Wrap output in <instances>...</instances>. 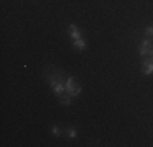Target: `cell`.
I'll return each instance as SVG.
<instances>
[{
    "label": "cell",
    "instance_id": "obj_1",
    "mask_svg": "<svg viewBox=\"0 0 153 147\" xmlns=\"http://www.w3.org/2000/svg\"><path fill=\"white\" fill-rule=\"evenodd\" d=\"M44 77H46L47 82H49L51 88L54 90V93L57 95V98L62 97L67 92V88H65V79H67V75L60 69L54 67V65H49L44 70Z\"/></svg>",
    "mask_w": 153,
    "mask_h": 147
},
{
    "label": "cell",
    "instance_id": "obj_2",
    "mask_svg": "<svg viewBox=\"0 0 153 147\" xmlns=\"http://www.w3.org/2000/svg\"><path fill=\"white\" fill-rule=\"evenodd\" d=\"M138 54H140L142 57L153 56V41H152V38L142 39L140 46H138Z\"/></svg>",
    "mask_w": 153,
    "mask_h": 147
},
{
    "label": "cell",
    "instance_id": "obj_3",
    "mask_svg": "<svg viewBox=\"0 0 153 147\" xmlns=\"http://www.w3.org/2000/svg\"><path fill=\"white\" fill-rule=\"evenodd\" d=\"M142 74L143 75L153 74V56L143 57V61H142Z\"/></svg>",
    "mask_w": 153,
    "mask_h": 147
},
{
    "label": "cell",
    "instance_id": "obj_4",
    "mask_svg": "<svg viewBox=\"0 0 153 147\" xmlns=\"http://www.w3.org/2000/svg\"><path fill=\"white\" fill-rule=\"evenodd\" d=\"M68 34L72 36V39H78V38H83L82 33H80V29L75 26V25H68Z\"/></svg>",
    "mask_w": 153,
    "mask_h": 147
},
{
    "label": "cell",
    "instance_id": "obj_5",
    "mask_svg": "<svg viewBox=\"0 0 153 147\" xmlns=\"http://www.w3.org/2000/svg\"><path fill=\"white\" fill-rule=\"evenodd\" d=\"M72 44H74V47L75 49H78V51H83L86 47V41L83 38H78V39H74L72 41Z\"/></svg>",
    "mask_w": 153,
    "mask_h": 147
},
{
    "label": "cell",
    "instance_id": "obj_6",
    "mask_svg": "<svg viewBox=\"0 0 153 147\" xmlns=\"http://www.w3.org/2000/svg\"><path fill=\"white\" fill-rule=\"evenodd\" d=\"M67 93L70 95L72 98H74V97H78V95L82 93V87H80L78 83H75V85H74V88H70V90H68Z\"/></svg>",
    "mask_w": 153,
    "mask_h": 147
},
{
    "label": "cell",
    "instance_id": "obj_7",
    "mask_svg": "<svg viewBox=\"0 0 153 147\" xmlns=\"http://www.w3.org/2000/svg\"><path fill=\"white\" fill-rule=\"evenodd\" d=\"M70 98L72 97L67 93V92H65L62 97H59V103H60V105H64V106H68V105H70Z\"/></svg>",
    "mask_w": 153,
    "mask_h": 147
},
{
    "label": "cell",
    "instance_id": "obj_8",
    "mask_svg": "<svg viewBox=\"0 0 153 147\" xmlns=\"http://www.w3.org/2000/svg\"><path fill=\"white\" fill-rule=\"evenodd\" d=\"M64 132H65V136H67V137H70V139H75L76 136H78V132H76L75 128H67Z\"/></svg>",
    "mask_w": 153,
    "mask_h": 147
},
{
    "label": "cell",
    "instance_id": "obj_9",
    "mask_svg": "<svg viewBox=\"0 0 153 147\" xmlns=\"http://www.w3.org/2000/svg\"><path fill=\"white\" fill-rule=\"evenodd\" d=\"M74 85H75V79L72 75H67V79H65V88H67V92L70 88H74Z\"/></svg>",
    "mask_w": 153,
    "mask_h": 147
},
{
    "label": "cell",
    "instance_id": "obj_10",
    "mask_svg": "<svg viewBox=\"0 0 153 147\" xmlns=\"http://www.w3.org/2000/svg\"><path fill=\"white\" fill-rule=\"evenodd\" d=\"M145 34H147V38H153V25L145 26Z\"/></svg>",
    "mask_w": 153,
    "mask_h": 147
},
{
    "label": "cell",
    "instance_id": "obj_11",
    "mask_svg": "<svg viewBox=\"0 0 153 147\" xmlns=\"http://www.w3.org/2000/svg\"><path fill=\"white\" fill-rule=\"evenodd\" d=\"M51 132H52L54 136H56V137H59V136H62V129L59 126H52L51 128Z\"/></svg>",
    "mask_w": 153,
    "mask_h": 147
}]
</instances>
